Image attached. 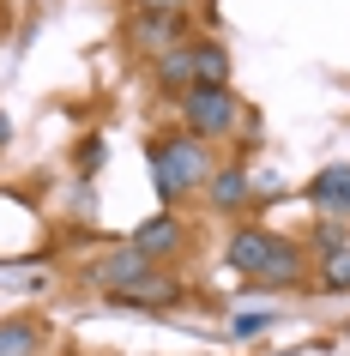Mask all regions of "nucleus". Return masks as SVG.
Returning <instances> with one entry per match:
<instances>
[{
	"label": "nucleus",
	"instance_id": "f257e3e1",
	"mask_svg": "<svg viewBox=\"0 0 350 356\" xmlns=\"http://www.w3.org/2000/svg\"><path fill=\"white\" fill-rule=\"evenodd\" d=\"M223 260L236 266L241 278H254V284H296L308 272V254H302L290 236H272V229H236L230 248H223Z\"/></svg>",
	"mask_w": 350,
	"mask_h": 356
},
{
	"label": "nucleus",
	"instance_id": "f03ea898",
	"mask_svg": "<svg viewBox=\"0 0 350 356\" xmlns=\"http://www.w3.org/2000/svg\"><path fill=\"white\" fill-rule=\"evenodd\" d=\"M151 175H157V193H164V206H175V200H187L193 188H205V181H212L205 139H193V133L157 139V145H151Z\"/></svg>",
	"mask_w": 350,
	"mask_h": 356
},
{
	"label": "nucleus",
	"instance_id": "7ed1b4c3",
	"mask_svg": "<svg viewBox=\"0 0 350 356\" xmlns=\"http://www.w3.org/2000/svg\"><path fill=\"white\" fill-rule=\"evenodd\" d=\"M182 121L193 139H218V133L236 127V97H230V85H193V91L182 97Z\"/></svg>",
	"mask_w": 350,
	"mask_h": 356
},
{
	"label": "nucleus",
	"instance_id": "20e7f679",
	"mask_svg": "<svg viewBox=\"0 0 350 356\" xmlns=\"http://www.w3.org/2000/svg\"><path fill=\"white\" fill-rule=\"evenodd\" d=\"M133 248H139L145 260H169V254L187 248V224L175 218V211H157V218H145V224L133 229Z\"/></svg>",
	"mask_w": 350,
	"mask_h": 356
},
{
	"label": "nucleus",
	"instance_id": "39448f33",
	"mask_svg": "<svg viewBox=\"0 0 350 356\" xmlns=\"http://www.w3.org/2000/svg\"><path fill=\"white\" fill-rule=\"evenodd\" d=\"M314 254H320V290H350V236H344V224L320 229Z\"/></svg>",
	"mask_w": 350,
	"mask_h": 356
},
{
	"label": "nucleus",
	"instance_id": "423d86ee",
	"mask_svg": "<svg viewBox=\"0 0 350 356\" xmlns=\"http://www.w3.org/2000/svg\"><path fill=\"white\" fill-rule=\"evenodd\" d=\"M308 206L326 211V218H338V224H350V163H326L308 181Z\"/></svg>",
	"mask_w": 350,
	"mask_h": 356
},
{
	"label": "nucleus",
	"instance_id": "0eeeda50",
	"mask_svg": "<svg viewBox=\"0 0 350 356\" xmlns=\"http://www.w3.org/2000/svg\"><path fill=\"white\" fill-rule=\"evenodd\" d=\"M175 296H182V284L164 278V272H139L121 290H109V302H121V308H169Z\"/></svg>",
	"mask_w": 350,
	"mask_h": 356
},
{
	"label": "nucleus",
	"instance_id": "6e6552de",
	"mask_svg": "<svg viewBox=\"0 0 350 356\" xmlns=\"http://www.w3.org/2000/svg\"><path fill=\"white\" fill-rule=\"evenodd\" d=\"M42 344H49V332H42L37 314H6L0 320V356H37Z\"/></svg>",
	"mask_w": 350,
	"mask_h": 356
},
{
	"label": "nucleus",
	"instance_id": "1a4fd4ad",
	"mask_svg": "<svg viewBox=\"0 0 350 356\" xmlns=\"http://www.w3.org/2000/svg\"><path fill=\"white\" fill-rule=\"evenodd\" d=\"M248 193H254V181H248V169H241V163L218 169V175L205 181V200H212L218 211H241V206H248Z\"/></svg>",
	"mask_w": 350,
	"mask_h": 356
},
{
	"label": "nucleus",
	"instance_id": "9d476101",
	"mask_svg": "<svg viewBox=\"0 0 350 356\" xmlns=\"http://www.w3.org/2000/svg\"><path fill=\"white\" fill-rule=\"evenodd\" d=\"M157 85L164 91H193V42H182V49H164L157 55Z\"/></svg>",
	"mask_w": 350,
	"mask_h": 356
},
{
	"label": "nucleus",
	"instance_id": "9b49d317",
	"mask_svg": "<svg viewBox=\"0 0 350 356\" xmlns=\"http://www.w3.org/2000/svg\"><path fill=\"white\" fill-rule=\"evenodd\" d=\"M193 85H230V55H223V42H193Z\"/></svg>",
	"mask_w": 350,
	"mask_h": 356
},
{
	"label": "nucleus",
	"instance_id": "f8f14e48",
	"mask_svg": "<svg viewBox=\"0 0 350 356\" xmlns=\"http://www.w3.org/2000/svg\"><path fill=\"white\" fill-rule=\"evenodd\" d=\"M139 272H151V260L139 254V248H121V254H109V260H97V278L109 284V290H121V284L139 278Z\"/></svg>",
	"mask_w": 350,
	"mask_h": 356
},
{
	"label": "nucleus",
	"instance_id": "ddd939ff",
	"mask_svg": "<svg viewBox=\"0 0 350 356\" xmlns=\"http://www.w3.org/2000/svg\"><path fill=\"white\" fill-rule=\"evenodd\" d=\"M133 6H139V13H151V19H182L193 0H133Z\"/></svg>",
	"mask_w": 350,
	"mask_h": 356
},
{
	"label": "nucleus",
	"instance_id": "4468645a",
	"mask_svg": "<svg viewBox=\"0 0 350 356\" xmlns=\"http://www.w3.org/2000/svg\"><path fill=\"white\" fill-rule=\"evenodd\" d=\"M272 326V314H236V338H260Z\"/></svg>",
	"mask_w": 350,
	"mask_h": 356
},
{
	"label": "nucleus",
	"instance_id": "2eb2a0df",
	"mask_svg": "<svg viewBox=\"0 0 350 356\" xmlns=\"http://www.w3.org/2000/svg\"><path fill=\"white\" fill-rule=\"evenodd\" d=\"M97 163H103V139H85V145H79V169H85V175H91Z\"/></svg>",
	"mask_w": 350,
	"mask_h": 356
},
{
	"label": "nucleus",
	"instance_id": "dca6fc26",
	"mask_svg": "<svg viewBox=\"0 0 350 356\" xmlns=\"http://www.w3.org/2000/svg\"><path fill=\"white\" fill-rule=\"evenodd\" d=\"M13 145V121H6V109H0V151Z\"/></svg>",
	"mask_w": 350,
	"mask_h": 356
},
{
	"label": "nucleus",
	"instance_id": "f3484780",
	"mask_svg": "<svg viewBox=\"0 0 350 356\" xmlns=\"http://www.w3.org/2000/svg\"><path fill=\"white\" fill-rule=\"evenodd\" d=\"M344 344H350V332H344Z\"/></svg>",
	"mask_w": 350,
	"mask_h": 356
}]
</instances>
